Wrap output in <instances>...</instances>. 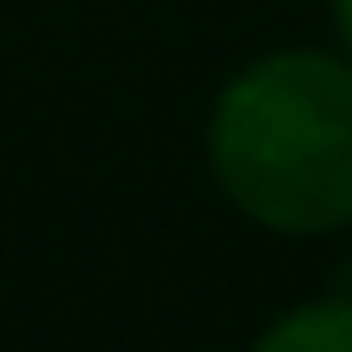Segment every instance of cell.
Here are the masks:
<instances>
[{"label": "cell", "mask_w": 352, "mask_h": 352, "mask_svg": "<svg viewBox=\"0 0 352 352\" xmlns=\"http://www.w3.org/2000/svg\"><path fill=\"white\" fill-rule=\"evenodd\" d=\"M204 161L217 192L266 235L352 229V56H254L210 105Z\"/></svg>", "instance_id": "cell-1"}, {"label": "cell", "mask_w": 352, "mask_h": 352, "mask_svg": "<svg viewBox=\"0 0 352 352\" xmlns=\"http://www.w3.org/2000/svg\"><path fill=\"white\" fill-rule=\"evenodd\" d=\"M328 19H334V37H340V50L352 56V0H328Z\"/></svg>", "instance_id": "cell-3"}, {"label": "cell", "mask_w": 352, "mask_h": 352, "mask_svg": "<svg viewBox=\"0 0 352 352\" xmlns=\"http://www.w3.org/2000/svg\"><path fill=\"white\" fill-rule=\"evenodd\" d=\"M346 235H352V229H346ZM346 272H352V266H346Z\"/></svg>", "instance_id": "cell-4"}, {"label": "cell", "mask_w": 352, "mask_h": 352, "mask_svg": "<svg viewBox=\"0 0 352 352\" xmlns=\"http://www.w3.org/2000/svg\"><path fill=\"white\" fill-rule=\"evenodd\" d=\"M254 346L260 352H352V291L291 303L285 316H272L254 334Z\"/></svg>", "instance_id": "cell-2"}]
</instances>
